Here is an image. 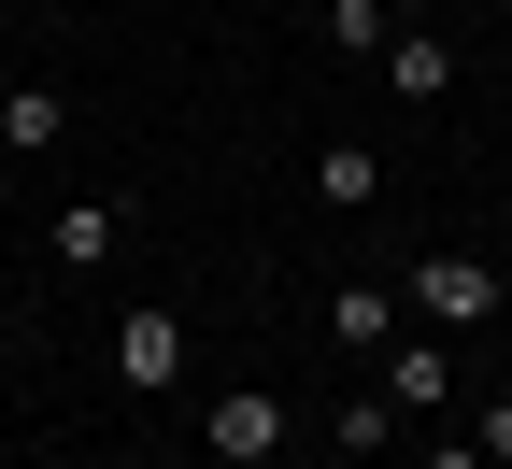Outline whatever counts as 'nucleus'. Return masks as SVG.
I'll return each mask as SVG.
<instances>
[{
  "mask_svg": "<svg viewBox=\"0 0 512 469\" xmlns=\"http://www.w3.org/2000/svg\"><path fill=\"white\" fill-rule=\"evenodd\" d=\"M399 313H427V327H484V313H498V271H484V256H427V271L399 285Z\"/></svg>",
  "mask_w": 512,
  "mask_h": 469,
  "instance_id": "7ed1b4c3",
  "label": "nucleus"
},
{
  "mask_svg": "<svg viewBox=\"0 0 512 469\" xmlns=\"http://www.w3.org/2000/svg\"><path fill=\"white\" fill-rule=\"evenodd\" d=\"M200 441H214L228 469H271V455H285V398H271V384H228L214 413H200Z\"/></svg>",
  "mask_w": 512,
  "mask_h": 469,
  "instance_id": "f03ea898",
  "label": "nucleus"
},
{
  "mask_svg": "<svg viewBox=\"0 0 512 469\" xmlns=\"http://www.w3.org/2000/svg\"><path fill=\"white\" fill-rule=\"evenodd\" d=\"M384 15H427V0H384Z\"/></svg>",
  "mask_w": 512,
  "mask_h": 469,
  "instance_id": "4468645a",
  "label": "nucleus"
},
{
  "mask_svg": "<svg viewBox=\"0 0 512 469\" xmlns=\"http://www.w3.org/2000/svg\"><path fill=\"white\" fill-rule=\"evenodd\" d=\"M384 398H399V427L441 413V398H456V356H441V342H384Z\"/></svg>",
  "mask_w": 512,
  "mask_h": 469,
  "instance_id": "39448f33",
  "label": "nucleus"
},
{
  "mask_svg": "<svg viewBox=\"0 0 512 469\" xmlns=\"http://www.w3.org/2000/svg\"><path fill=\"white\" fill-rule=\"evenodd\" d=\"M72 143V100L57 86H0V157H57Z\"/></svg>",
  "mask_w": 512,
  "mask_h": 469,
  "instance_id": "20e7f679",
  "label": "nucleus"
},
{
  "mask_svg": "<svg viewBox=\"0 0 512 469\" xmlns=\"http://www.w3.org/2000/svg\"><path fill=\"white\" fill-rule=\"evenodd\" d=\"M328 441H342V455H399V398H342Z\"/></svg>",
  "mask_w": 512,
  "mask_h": 469,
  "instance_id": "9d476101",
  "label": "nucleus"
},
{
  "mask_svg": "<svg viewBox=\"0 0 512 469\" xmlns=\"http://www.w3.org/2000/svg\"><path fill=\"white\" fill-rule=\"evenodd\" d=\"M114 199H57V214H43V242H57V271H100V256H114Z\"/></svg>",
  "mask_w": 512,
  "mask_h": 469,
  "instance_id": "423d86ee",
  "label": "nucleus"
},
{
  "mask_svg": "<svg viewBox=\"0 0 512 469\" xmlns=\"http://www.w3.org/2000/svg\"><path fill=\"white\" fill-rule=\"evenodd\" d=\"M114 384H128V398H171V384H185V313H157V299L128 313V327H114Z\"/></svg>",
  "mask_w": 512,
  "mask_h": 469,
  "instance_id": "f257e3e1",
  "label": "nucleus"
},
{
  "mask_svg": "<svg viewBox=\"0 0 512 469\" xmlns=\"http://www.w3.org/2000/svg\"><path fill=\"white\" fill-rule=\"evenodd\" d=\"M484 469H512V398H484V441H470Z\"/></svg>",
  "mask_w": 512,
  "mask_h": 469,
  "instance_id": "f8f14e48",
  "label": "nucleus"
},
{
  "mask_svg": "<svg viewBox=\"0 0 512 469\" xmlns=\"http://www.w3.org/2000/svg\"><path fill=\"white\" fill-rule=\"evenodd\" d=\"M328 342L384 356V342H399V285H328Z\"/></svg>",
  "mask_w": 512,
  "mask_h": 469,
  "instance_id": "0eeeda50",
  "label": "nucleus"
},
{
  "mask_svg": "<svg viewBox=\"0 0 512 469\" xmlns=\"http://www.w3.org/2000/svg\"><path fill=\"white\" fill-rule=\"evenodd\" d=\"M413 469H484V455H470V441H456V455H413Z\"/></svg>",
  "mask_w": 512,
  "mask_h": 469,
  "instance_id": "ddd939ff",
  "label": "nucleus"
},
{
  "mask_svg": "<svg viewBox=\"0 0 512 469\" xmlns=\"http://www.w3.org/2000/svg\"><path fill=\"white\" fill-rule=\"evenodd\" d=\"M384 29H399V15H384V0H328V43H342V57H370Z\"/></svg>",
  "mask_w": 512,
  "mask_h": 469,
  "instance_id": "9b49d317",
  "label": "nucleus"
},
{
  "mask_svg": "<svg viewBox=\"0 0 512 469\" xmlns=\"http://www.w3.org/2000/svg\"><path fill=\"white\" fill-rule=\"evenodd\" d=\"M384 86H399V100H441V86H456V43H441V29H399V43H384Z\"/></svg>",
  "mask_w": 512,
  "mask_h": 469,
  "instance_id": "6e6552de",
  "label": "nucleus"
},
{
  "mask_svg": "<svg viewBox=\"0 0 512 469\" xmlns=\"http://www.w3.org/2000/svg\"><path fill=\"white\" fill-rule=\"evenodd\" d=\"M370 185H384L370 143H328V157H313V199H328V214H370Z\"/></svg>",
  "mask_w": 512,
  "mask_h": 469,
  "instance_id": "1a4fd4ad",
  "label": "nucleus"
}]
</instances>
